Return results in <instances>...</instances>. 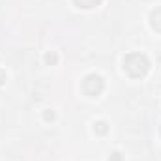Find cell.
Wrapping results in <instances>:
<instances>
[{"label":"cell","mask_w":161,"mask_h":161,"mask_svg":"<svg viewBox=\"0 0 161 161\" xmlns=\"http://www.w3.org/2000/svg\"><path fill=\"white\" fill-rule=\"evenodd\" d=\"M45 62H47L49 66H54V64L58 62V56H56V53H47V54H45Z\"/></svg>","instance_id":"5b68a950"},{"label":"cell","mask_w":161,"mask_h":161,"mask_svg":"<svg viewBox=\"0 0 161 161\" xmlns=\"http://www.w3.org/2000/svg\"><path fill=\"white\" fill-rule=\"evenodd\" d=\"M150 68V62L144 54L141 53H131L124 58V69L131 75V77H144L146 71Z\"/></svg>","instance_id":"6da1fadb"},{"label":"cell","mask_w":161,"mask_h":161,"mask_svg":"<svg viewBox=\"0 0 161 161\" xmlns=\"http://www.w3.org/2000/svg\"><path fill=\"white\" fill-rule=\"evenodd\" d=\"M103 88H105L103 79H101L99 75H96V73H92V75L84 77V80H82V90H84V92H86L90 97H94V96H99V94L103 92Z\"/></svg>","instance_id":"7a4b0ae2"},{"label":"cell","mask_w":161,"mask_h":161,"mask_svg":"<svg viewBox=\"0 0 161 161\" xmlns=\"http://www.w3.org/2000/svg\"><path fill=\"white\" fill-rule=\"evenodd\" d=\"M53 118H54V113H53V111H51V113L47 111V113H45V120H53Z\"/></svg>","instance_id":"ba28073f"},{"label":"cell","mask_w":161,"mask_h":161,"mask_svg":"<svg viewBox=\"0 0 161 161\" xmlns=\"http://www.w3.org/2000/svg\"><path fill=\"white\" fill-rule=\"evenodd\" d=\"M94 131H96V133H101V135L107 133V124H105V122H97V124L94 125Z\"/></svg>","instance_id":"8992f818"},{"label":"cell","mask_w":161,"mask_h":161,"mask_svg":"<svg viewBox=\"0 0 161 161\" xmlns=\"http://www.w3.org/2000/svg\"><path fill=\"white\" fill-rule=\"evenodd\" d=\"M109 161H124V158H122L120 152H113L111 158H109Z\"/></svg>","instance_id":"52a82bcc"},{"label":"cell","mask_w":161,"mask_h":161,"mask_svg":"<svg viewBox=\"0 0 161 161\" xmlns=\"http://www.w3.org/2000/svg\"><path fill=\"white\" fill-rule=\"evenodd\" d=\"M75 4H79L80 8H94V6H97L101 0H73Z\"/></svg>","instance_id":"277c9868"},{"label":"cell","mask_w":161,"mask_h":161,"mask_svg":"<svg viewBox=\"0 0 161 161\" xmlns=\"http://www.w3.org/2000/svg\"><path fill=\"white\" fill-rule=\"evenodd\" d=\"M150 25H152L154 30L161 32V8H158V9L152 11V15H150Z\"/></svg>","instance_id":"3957f363"},{"label":"cell","mask_w":161,"mask_h":161,"mask_svg":"<svg viewBox=\"0 0 161 161\" xmlns=\"http://www.w3.org/2000/svg\"><path fill=\"white\" fill-rule=\"evenodd\" d=\"M4 80H6V73H4V71H2V69H0V84H2V82H4Z\"/></svg>","instance_id":"9c48e42d"}]
</instances>
